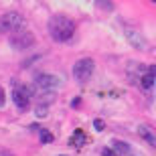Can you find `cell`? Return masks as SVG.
Instances as JSON below:
<instances>
[{
    "instance_id": "obj_15",
    "label": "cell",
    "mask_w": 156,
    "mask_h": 156,
    "mask_svg": "<svg viewBox=\"0 0 156 156\" xmlns=\"http://www.w3.org/2000/svg\"><path fill=\"white\" fill-rule=\"evenodd\" d=\"M37 116H39V118L47 116V105H39V108H37Z\"/></svg>"
},
{
    "instance_id": "obj_12",
    "label": "cell",
    "mask_w": 156,
    "mask_h": 156,
    "mask_svg": "<svg viewBox=\"0 0 156 156\" xmlns=\"http://www.w3.org/2000/svg\"><path fill=\"white\" fill-rule=\"evenodd\" d=\"M138 134H140V136H142V138H144L150 146L156 144V142H154V136H152V130H150L148 126H140V128H138Z\"/></svg>"
},
{
    "instance_id": "obj_1",
    "label": "cell",
    "mask_w": 156,
    "mask_h": 156,
    "mask_svg": "<svg viewBox=\"0 0 156 156\" xmlns=\"http://www.w3.org/2000/svg\"><path fill=\"white\" fill-rule=\"evenodd\" d=\"M49 35L57 43H67L75 35V23L71 18L63 16V14H57L49 20Z\"/></svg>"
},
{
    "instance_id": "obj_17",
    "label": "cell",
    "mask_w": 156,
    "mask_h": 156,
    "mask_svg": "<svg viewBox=\"0 0 156 156\" xmlns=\"http://www.w3.org/2000/svg\"><path fill=\"white\" fill-rule=\"evenodd\" d=\"M4 89H2V87H0V105H4Z\"/></svg>"
},
{
    "instance_id": "obj_4",
    "label": "cell",
    "mask_w": 156,
    "mask_h": 156,
    "mask_svg": "<svg viewBox=\"0 0 156 156\" xmlns=\"http://www.w3.org/2000/svg\"><path fill=\"white\" fill-rule=\"evenodd\" d=\"M10 45H12V49H16V51L30 49V47L35 45V35L29 33V30H18V33H14V35L10 37Z\"/></svg>"
},
{
    "instance_id": "obj_3",
    "label": "cell",
    "mask_w": 156,
    "mask_h": 156,
    "mask_svg": "<svg viewBox=\"0 0 156 156\" xmlns=\"http://www.w3.org/2000/svg\"><path fill=\"white\" fill-rule=\"evenodd\" d=\"M24 24V18L18 12H6L0 16V33H16Z\"/></svg>"
},
{
    "instance_id": "obj_2",
    "label": "cell",
    "mask_w": 156,
    "mask_h": 156,
    "mask_svg": "<svg viewBox=\"0 0 156 156\" xmlns=\"http://www.w3.org/2000/svg\"><path fill=\"white\" fill-rule=\"evenodd\" d=\"M93 69H95L93 59L83 57V59H79V61L73 65V77H75L79 83H85V81H89V77L93 75Z\"/></svg>"
},
{
    "instance_id": "obj_13",
    "label": "cell",
    "mask_w": 156,
    "mask_h": 156,
    "mask_svg": "<svg viewBox=\"0 0 156 156\" xmlns=\"http://www.w3.org/2000/svg\"><path fill=\"white\" fill-rule=\"evenodd\" d=\"M39 132H41V142H43V144H51L53 138H55V136H53L49 130H45V128H41Z\"/></svg>"
},
{
    "instance_id": "obj_11",
    "label": "cell",
    "mask_w": 156,
    "mask_h": 156,
    "mask_svg": "<svg viewBox=\"0 0 156 156\" xmlns=\"http://www.w3.org/2000/svg\"><path fill=\"white\" fill-rule=\"evenodd\" d=\"M114 152H118V154H124V156H130V154H132V148H130L126 142L116 140V142H114Z\"/></svg>"
},
{
    "instance_id": "obj_14",
    "label": "cell",
    "mask_w": 156,
    "mask_h": 156,
    "mask_svg": "<svg viewBox=\"0 0 156 156\" xmlns=\"http://www.w3.org/2000/svg\"><path fill=\"white\" fill-rule=\"evenodd\" d=\"M93 128H95L98 132H104V130H105V122L98 118V120H93Z\"/></svg>"
},
{
    "instance_id": "obj_8",
    "label": "cell",
    "mask_w": 156,
    "mask_h": 156,
    "mask_svg": "<svg viewBox=\"0 0 156 156\" xmlns=\"http://www.w3.org/2000/svg\"><path fill=\"white\" fill-rule=\"evenodd\" d=\"M37 85H39L41 89H51V87H57L59 85V77L49 75V73H41V75L37 77Z\"/></svg>"
},
{
    "instance_id": "obj_19",
    "label": "cell",
    "mask_w": 156,
    "mask_h": 156,
    "mask_svg": "<svg viewBox=\"0 0 156 156\" xmlns=\"http://www.w3.org/2000/svg\"><path fill=\"white\" fill-rule=\"evenodd\" d=\"M0 156H12L10 152H0Z\"/></svg>"
},
{
    "instance_id": "obj_10",
    "label": "cell",
    "mask_w": 156,
    "mask_h": 156,
    "mask_svg": "<svg viewBox=\"0 0 156 156\" xmlns=\"http://www.w3.org/2000/svg\"><path fill=\"white\" fill-rule=\"evenodd\" d=\"M85 140H87V136L83 134V130H75V134L71 136V146H75V148H79V146H83L85 144Z\"/></svg>"
},
{
    "instance_id": "obj_9",
    "label": "cell",
    "mask_w": 156,
    "mask_h": 156,
    "mask_svg": "<svg viewBox=\"0 0 156 156\" xmlns=\"http://www.w3.org/2000/svg\"><path fill=\"white\" fill-rule=\"evenodd\" d=\"M126 73H128V77H130V83H138L140 77L146 73V67H142L140 63H130Z\"/></svg>"
},
{
    "instance_id": "obj_6",
    "label": "cell",
    "mask_w": 156,
    "mask_h": 156,
    "mask_svg": "<svg viewBox=\"0 0 156 156\" xmlns=\"http://www.w3.org/2000/svg\"><path fill=\"white\" fill-rule=\"evenodd\" d=\"M126 39H128V43H130L134 49H138V51H146V49H148L146 39L142 37V33H138L136 29H126Z\"/></svg>"
},
{
    "instance_id": "obj_18",
    "label": "cell",
    "mask_w": 156,
    "mask_h": 156,
    "mask_svg": "<svg viewBox=\"0 0 156 156\" xmlns=\"http://www.w3.org/2000/svg\"><path fill=\"white\" fill-rule=\"evenodd\" d=\"M79 104H81V99H79V98H75V99H73V108H77Z\"/></svg>"
},
{
    "instance_id": "obj_7",
    "label": "cell",
    "mask_w": 156,
    "mask_h": 156,
    "mask_svg": "<svg viewBox=\"0 0 156 156\" xmlns=\"http://www.w3.org/2000/svg\"><path fill=\"white\" fill-rule=\"evenodd\" d=\"M154 81H156V67L154 65H150L148 69H146V73L142 77H140V87L144 89V91H150L152 87H154Z\"/></svg>"
},
{
    "instance_id": "obj_16",
    "label": "cell",
    "mask_w": 156,
    "mask_h": 156,
    "mask_svg": "<svg viewBox=\"0 0 156 156\" xmlns=\"http://www.w3.org/2000/svg\"><path fill=\"white\" fill-rule=\"evenodd\" d=\"M101 156H116V152L112 150V148H104V150H101Z\"/></svg>"
},
{
    "instance_id": "obj_20",
    "label": "cell",
    "mask_w": 156,
    "mask_h": 156,
    "mask_svg": "<svg viewBox=\"0 0 156 156\" xmlns=\"http://www.w3.org/2000/svg\"><path fill=\"white\" fill-rule=\"evenodd\" d=\"M59 156H65V154H59Z\"/></svg>"
},
{
    "instance_id": "obj_5",
    "label": "cell",
    "mask_w": 156,
    "mask_h": 156,
    "mask_svg": "<svg viewBox=\"0 0 156 156\" xmlns=\"http://www.w3.org/2000/svg\"><path fill=\"white\" fill-rule=\"evenodd\" d=\"M12 98H14V104H16V108L24 110V108H29V105H30L33 93H30V89H29L27 85H18V87H14Z\"/></svg>"
}]
</instances>
